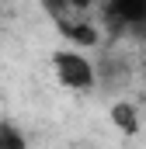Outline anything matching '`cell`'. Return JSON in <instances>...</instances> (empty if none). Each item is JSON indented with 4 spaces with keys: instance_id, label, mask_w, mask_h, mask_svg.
Segmentation results:
<instances>
[{
    "instance_id": "obj_1",
    "label": "cell",
    "mask_w": 146,
    "mask_h": 149,
    "mask_svg": "<svg viewBox=\"0 0 146 149\" xmlns=\"http://www.w3.org/2000/svg\"><path fill=\"white\" fill-rule=\"evenodd\" d=\"M52 63H56L59 80H63L66 87H73V90H87V87L94 83V66H91L84 56H77V52H56Z\"/></svg>"
},
{
    "instance_id": "obj_2",
    "label": "cell",
    "mask_w": 146,
    "mask_h": 149,
    "mask_svg": "<svg viewBox=\"0 0 146 149\" xmlns=\"http://www.w3.org/2000/svg\"><path fill=\"white\" fill-rule=\"evenodd\" d=\"M108 21L111 28H132L146 21V0H108Z\"/></svg>"
},
{
    "instance_id": "obj_3",
    "label": "cell",
    "mask_w": 146,
    "mask_h": 149,
    "mask_svg": "<svg viewBox=\"0 0 146 149\" xmlns=\"http://www.w3.org/2000/svg\"><path fill=\"white\" fill-rule=\"evenodd\" d=\"M111 121H115V128H122V132H139V114L132 104H115L111 108Z\"/></svg>"
},
{
    "instance_id": "obj_4",
    "label": "cell",
    "mask_w": 146,
    "mask_h": 149,
    "mask_svg": "<svg viewBox=\"0 0 146 149\" xmlns=\"http://www.w3.org/2000/svg\"><path fill=\"white\" fill-rule=\"evenodd\" d=\"M63 31H66L77 45H94V42H98V28H94V24H66V21H63Z\"/></svg>"
},
{
    "instance_id": "obj_5",
    "label": "cell",
    "mask_w": 146,
    "mask_h": 149,
    "mask_svg": "<svg viewBox=\"0 0 146 149\" xmlns=\"http://www.w3.org/2000/svg\"><path fill=\"white\" fill-rule=\"evenodd\" d=\"M0 149H25V135L11 125H0Z\"/></svg>"
},
{
    "instance_id": "obj_6",
    "label": "cell",
    "mask_w": 146,
    "mask_h": 149,
    "mask_svg": "<svg viewBox=\"0 0 146 149\" xmlns=\"http://www.w3.org/2000/svg\"><path fill=\"white\" fill-rule=\"evenodd\" d=\"M42 3H45V10L52 17H63V10H66V0H42Z\"/></svg>"
},
{
    "instance_id": "obj_7",
    "label": "cell",
    "mask_w": 146,
    "mask_h": 149,
    "mask_svg": "<svg viewBox=\"0 0 146 149\" xmlns=\"http://www.w3.org/2000/svg\"><path fill=\"white\" fill-rule=\"evenodd\" d=\"M66 7H80L84 10V7H91V0H66Z\"/></svg>"
}]
</instances>
